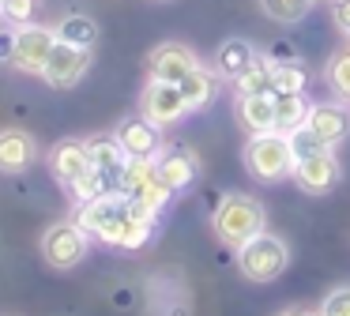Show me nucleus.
<instances>
[{
    "label": "nucleus",
    "mask_w": 350,
    "mask_h": 316,
    "mask_svg": "<svg viewBox=\"0 0 350 316\" xmlns=\"http://www.w3.org/2000/svg\"><path fill=\"white\" fill-rule=\"evenodd\" d=\"M53 30H57V42L79 45V49H91V45L98 42V27H94V19H91V15H79V12L64 15Z\"/></svg>",
    "instance_id": "5701e85b"
},
{
    "label": "nucleus",
    "mask_w": 350,
    "mask_h": 316,
    "mask_svg": "<svg viewBox=\"0 0 350 316\" xmlns=\"http://www.w3.org/2000/svg\"><path fill=\"white\" fill-rule=\"evenodd\" d=\"M256 57H260V53H256V45H252V42H245V38H226V42L215 49V72H219L222 79L234 83Z\"/></svg>",
    "instance_id": "6ab92c4d"
},
{
    "label": "nucleus",
    "mask_w": 350,
    "mask_h": 316,
    "mask_svg": "<svg viewBox=\"0 0 350 316\" xmlns=\"http://www.w3.org/2000/svg\"><path fill=\"white\" fill-rule=\"evenodd\" d=\"M16 60V27H0V64H12Z\"/></svg>",
    "instance_id": "473e14b6"
},
{
    "label": "nucleus",
    "mask_w": 350,
    "mask_h": 316,
    "mask_svg": "<svg viewBox=\"0 0 350 316\" xmlns=\"http://www.w3.org/2000/svg\"><path fill=\"white\" fill-rule=\"evenodd\" d=\"M129 200H132V203H139V207H144V211H151V215L159 218L162 211L170 207V200H174V192H170V188L162 185L159 177H154L151 185H144V188H139L136 196H129Z\"/></svg>",
    "instance_id": "c85d7f7f"
},
{
    "label": "nucleus",
    "mask_w": 350,
    "mask_h": 316,
    "mask_svg": "<svg viewBox=\"0 0 350 316\" xmlns=\"http://www.w3.org/2000/svg\"><path fill=\"white\" fill-rule=\"evenodd\" d=\"M290 147H294V158H305V155H317V150H324V143H320L317 135L309 132V128H297V132H290Z\"/></svg>",
    "instance_id": "2f4dec72"
},
{
    "label": "nucleus",
    "mask_w": 350,
    "mask_h": 316,
    "mask_svg": "<svg viewBox=\"0 0 350 316\" xmlns=\"http://www.w3.org/2000/svg\"><path fill=\"white\" fill-rule=\"evenodd\" d=\"M309 109H312V102L305 94H275V132L290 135L297 128H305Z\"/></svg>",
    "instance_id": "412c9836"
},
{
    "label": "nucleus",
    "mask_w": 350,
    "mask_h": 316,
    "mask_svg": "<svg viewBox=\"0 0 350 316\" xmlns=\"http://www.w3.org/2000/svg\"><path fill=\"white\" fill-rule=\"evenodd\" d=\"M305 87H309V68L301 57L271 64V94H305Z\"/></svg>",
    "instance_id": "4be33fe9"
},
{
    "label": "nucleus",
    "mask_w": 350,
    "mask_h": 316,
    "mask_svg": "<svg viewBox=\"0 0 350 316\" xmlns=\"http://www.w3.org/2000/svg\"><path fill=\"white\" fill-rule=\"evenodd\" d=\"M139 113L147 120H154L159 128H170V124H181L189 117V102L181 94V83H162V79H151L144 90H139Z\"/></svg>",
    "instance_id": "39448f33"
},
{
    "label": "nucleus",
    "mask_w": 350,
    "mask_h": 316,
    "mask_svg": "<svg viewBox=\"0 0 350 316\" xmlns=\"http://www.w3.org/2000/svg\"><path fill=\"white\" fill-rule=\"evenodd\" d=\"M234 90L237 94H271V60L260 53V57L234 79Z\"/></svg>",
    "instance_id": "a878e982"
},
{
    "label": "nucleus",
    "mask_w": 350,
    "mask_h": 316,
    "mask_svg": "<svg viewBox=\"0 0 350 316\" xmlns=\"http://www.w3.org/2000/svg\"><path fill=\"white\" fill-rule=\"evenodd\" d=\"M342 170H339V158H335L332 147L317 150V155H305L294 162V185L309 196H324L339 185Z\"/></svg>",
    "instance_id": "6e6552de"
},
{
    "label": "nucleus",
    "mask_w": 350,
    "mask_h": 316,
    "mask_svg": "<svg viewBox=\"0 0 350 316\" xmlns=\"http://www.w3.org/2000/svg\"><path fill=\"white\" fill-rule=\"evenodd\" d=\"M117 143L124 147V155L129 158H154L166 143H162V128L154 124V120H147L144 113H132V117H124L121 124L113 128Z\"/></svg>",
    "instance_id": "9b49d317"
},
{
    "label": "nucleus",
    "mask_w": 350,
    "mask_h": 316,
    "mask_svg": "<svg viewBox=\"0 0 350 316\" xmlns=\"http://www.w3.org/2000/svg\"><path fill=\"white\" fill-rule=\"evenodd\" d=\"M68 188V196L76 203H91V200H98V196H106V192H117V181L109 177V173H102V170H87L83 177H76L72 185H64Z\"/></svg>",
    "instance_id": "b1692460"
},
{
    "label": "nucleus",
    "mask_w": 350,
    "mask_h": 316,
    "mask_svg": "<svg viewBox=\"0 0 350 316\" xmlns=\"http://www.w3.org/2000/svg\"><path fill=\"white\" fill-rule=\"evenodd\" d=\"M154 177H159V173H154V158H124L121 173H117V192L136 196L139 188L151 185Z\"/></svg>",
    "instance_id": "393cba45"
},
{
    "label": "nucleus",
    "mask_w": 350,
    "mask_h": 316,
    "mask_svg": "<svg viewBox=\"0 0 350 316\" xmlns=\"http://www.w3.org/2000/svg\"><path fill=\"white\" fill-rule=\"evenodd\" d=\"M245 170L249 177H256L260 185H279V181L294 177V147H290V135L282 132H260L249 135L245 143Z\"/></svg>",
    "instance_id": "f03ea898"
},
{
    "label": "nucleus",
    "mask_w": 350,
    "mask_h": 316,
    "mask_svg": "<svg viewBox=\"0 0 350 316\" xmlns=\"http://www.w3.org/2000/svg\"><path fill=\"white\" fill-rule=\"evenodd\" d=\"M154 173H159V181L177 196V192H185V188H192V181L200 177V162L189 147L166 143V147L154 155Z\"/></svg>",
    "instance_id": "9d476101"
},
{
    "label": "nucleus",
    "mask_w": 350,
    "mask_h": 316,
    "mask_svg": "<svg viewBox=\"0 0 350 316\" xmlns=\"http://www.w3.org/2000/svg\"><path fill=\"white\" fill-rule=\"evenodd\" d=\"M121 207H124V196L121 192H106V196H98V200H91V203H79L76 222H79V230H83L87 237L98 241V233L121 215Z\"/></svg>",
    "instance_id": "f3484780"
},
{
    "label": "nucleus",
    "mask_w": 350,
    "mask_h": 316,
    "mask_svg": "<svg viewBox=\"0 0 350 316\" xmlns=\"http://www.w3.org/2000/svg\"><path fill=\"white\" fill-rule=\"evenodd\" d=\"M264 57H267V60H271V64H282V60H294V57H297V53H294V45H286V42H275V45H271V49H267V53H264Z\"/></svg>",
    "instance_id": "f704fd0d"
},
{
    "label": "nucleus",
    "mask_w": 350,
    "mask_h": 316,
    "mask_svg": "<svg viewBox=\"0 0 350 316\" xmlns=\"http://www.w3.org/2000/svg\"><path fill=\"white\" fill-rule=\"evenodd\" d=\"M87 241L91 237L79 230L76 218H72V222H57V226H49V230L42 233V256H46L49 267L72 271L87 256Z\"/></svg>",
    "instance_id": "423d86ee"
},
{
    "label": "nucleus",
    "mask_w": 350,
    "mask_h": 316,
    "mask_svg": "<svg viewBox=\"0 0 350 316\" xmlns=\"http://www.w3.org/2000/svg\"><path fill=\"white\" fill-rule=\"evenodd\" d=\"M234 117L249 135L275 132V94H237Z\"/></svg>",
    "instance_id": "dca6fc26"
},
{
    "label": "nucleus",
    "mask_w": 350,
    "mask_h": 316,
    "mask_svg": "<svg viewBox=\"0 0 350 316\" xmlns=\"http://www.w3.org/2000/svg\"><path fill=\"white\" fill-rule=\"evenodd\" d=\"M290 267V248L282 237L275 233H256L252 241H245L237 248V271H241L249 282H275L282 271Z\"/></svg>",
    "instance_id": "7ed1b4c3"
},
{
    "label": "nucleus",
    "mask_w": 350,
    "mask_h": 316,
    "mask_svg": "<svg viewBox=\"0 0 350 316\" xmlns=\"http://www.w3.org/2000/svg\"><path fill=\"white\" fill-rule=\"evenodd\" d=\"M87 68H91V49L57 42V49L49 53V64L42 68V79H46L53 90H68L87 75Z\"/></svg>",
    "instance_id": "1a4fd4ad"
},
{
    "label": "nucleus",
    "mask_w": 350,
    "mask_h": 316,
    "mask_svg": "<svg viewBox=\"0 0 350 316\" xmlns=\"http://www.w3.org/2000/svg\"><path fill=\"white\" fill-rule=\"evenodd\" d=\"M34 12H38V0H0V19L8 23V27L34 23Z\"/></svg>",
    "instance_id": "c756f323"
},
{
    "label": "nucleus",
    "mask_w": 350,
    "mask_h": 316,
    "mask_svg": "<svg viewBox=\"0 0 350 316\" xmlns=\"http://www.w3.org/2000/svg\"><path fill=\"white\" fill-rule=\"evenodd\" d=\"M211 226L219 233L222 245L237 248L245 241H252L256 233H264V207H260L256 196H245V192H226L211 211Z\"/></svg>",
    "instance_id": "f257e3e1"
},
{
    "label": "nucleus",
    "mask_w": 350,
    "mask_h": 316,
    "mask_svg": "<svg viewBox=\"0 0 350 316\" xmlns=\"http://www.w3.org/2000/svg\"><path fill=\"white\" fill-rule=\"evenodd\" d=\"M305 128H309L312 135H317L324 147H339L342 140L350 135V109L342 102H317L309 109V120H305Z\"/></svg>",
    "instance_id": "ddd939ff"
},
{
    "label": "nucleus",
    "mask_w": 350,
    "mask_h": 316,
    "mask_svg": "<svg viewBox=\"0 0 350 316\" xmlns=\"http://www.w3.org/2000/svg\"><path fill=\"white\" fill-rule=\"evenodd\" d=\"M53 49H57V30L42 27V23H27V27H16V60L12 64L27 75H42Z\"/></svg>",
    "instance_id": "0eeeda50"
},
{
    "label": "nucleus",
    "mask_w": 350,
    "mask_h": 316,
    "mask_svg": "<svg viewBox=\"0 0 350 316\" xmlns=\"http://www.w3.org/2000/svg\"><path fill=\"white\" fill-rule=\"evenodd\" d=\"M196 64H200V57L185 42H162V45H154L151 57H147V75H151V79H162V83H181Z\"/></svg>",
    "instance_id": "f8f14e48"
},
{
    "label": "nucleus",
    "mask_w": 350,
    "mask_h": 316,
    "mask_svg": "<svg viewBox=\"0 0 350 316\" xmlns=\"http://www.w3.org/2000/svg\"><path fill=\"white\" fill-rule=\"evenodd\" d=\"M87 155H91V166L102 173H109V177L117 181V173H121L124 166V147L117 143L113 132H98V135H87Z\"/></svg>",
    "instance_id": "aec40b11"
},
{
    "label": "nucleus",
    "mask_w": 350,
    "mask_h": 316,
    "mask_svg": "<svg viewBox=\"0 0 350 316\" xmlns=\"http://www.w3.org/2000/svg\"><path fill=\"white\" fill-rule=\"evenodd\" d=\"M260 8H264V15L275 23H301L305 15H309L312 0H260Z\"/></svg>",
    "instance_id": "cd10ccee"
},
{
    "label": "nucleus",
    "mask_w": 350,
    "mask_h": 316,
    "mask_svg": "<svg viewBox=\"0 0 350 316\" xmlns=\"http://www.w3.org/2000/svg\"><path fill=\"white\" fill-rule=\"evenodd\" d=\"M320 316H350V286H339L324 298L320 305Z\"/></svg>",
    "instance_id": "7c9ffc66"
},
{
    "label": "nucleus",
    "mask_w": 350,
    "mask_h": 316,
    "mask_svg": "<svg viewBox=\"0 0 350 316\" xmlns=\"http://www.w3.org/2000/svg\"><path fill=\"white\" fill-rule=\"evenodd\" d=\"M324 79L342 102H350V45L339 53H332V60L324 64Z\"/></svg>",
    "instance_id": "bb28decb"
},
{
    "label": "nucleus",
    "mask_w": 350,
    "mask_h": 316,
    "mask_svg": "<svg viewBox=\"0 0 350 316\" xmlns=\"http://www.w3.org/2000/svg\"><path fill=\"white\" fill-rule=\"evenodd\" d=\"M154 226H159V218L124 196L121 215H117L113 222L98 233V241H102V245H113V248H129V252H136V248H144L147 241L154 237Z\"/></svg>",
    "instance_id": "20e7f679"
},
{
    "label": "nucleus",
    "mask_w": 350,
    "mask_h": 316,
    "mask_svg": "<svg viewBox=\"0 0 350 316\" xmlns=\"http://www.w3.org/2000/svg\"><path fill=\"white\" fill-rule=\"evenodd\" d=\"M279 316H320V313H312V308H282Z\"/></svg>",
    "instance_id": "c9c22d12"
},
{
    "label": "nucleus",
    "mask_w": 350,
    "mask_h": 316,
    "mask_svg": "<svg viewBox=\"0 0 350 316\" xmlns=\"http://www.w3.org/2000/svg\"><path fill=\"white\" fill-rule=\"evenodd\" d=\"M38 158V143L23 128H0V173H23Z\"/></svg>",
    "instance_id": "2eb2a0df"
},
{
    "label": "nucleus",
    "mask_w": 350,
    "mask_h": 316,
    "mask_svg": "<svg viewBox=\"0 0 350 316\" xmlns=\"http://www.w3.org/2000/svg\"><path fill=\"white\" fill-rule=\"evenodd\" d=\"M219 87H222V75L215 72V68H207V64H196L181 79V94H185V102H189L192 113L207 109V105L219 98Z\"/></svg>",
    "instance_id": "a211bd4d"
},
{
    "label": "nucleus",
    "mask_w": 350,
    "mask_h": 316,
    "mask_svg": "<svg viewBox=\"0 0 350 316\" xmlns=\"http://www.w3.org/2000/svg\"><path fill=\"white\" fill-rule=\"evenodd\" d=\"M91 170V155H87V140H61L49 150V173L61 185H72L76 177Z\"/></svg>",
    "instance_id": "4468645a"
},
{
    "label": "nucleus",
    "mask_w": 350,
    "mask_h": 316,
    "mask_svg": "<svg viewBox=\"0 0 350 316\" xmlns=\"http://www.w3.org/2000/svg\"><path fill=\"white\" fill-rule=\"evenodd\" d=\"M332 19L342 34H350V0H332Z\"/></svg>",
    "instance_id": "72a5a7b5"
}]
</instances>
